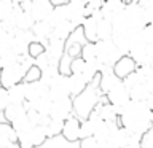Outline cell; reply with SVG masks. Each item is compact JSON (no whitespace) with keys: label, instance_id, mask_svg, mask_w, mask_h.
<instances>
[{"label":"cell","instance_id":"obj_21","mask_svg":"<svg viewBox=\"0 0 153 148\" xmlns=\"http://www.w3.org/2000/svg\"><path fill=\"white\" fill-rule=\"evenodd\" d=\"M100 21L94 19L93 16L86 18V21L83 24V30H85V35H86V40L91 41V43H97L99 38H97V24Z\"/></svg>","mask_w":153,"mask_h":148},{"label":"cell","instance_id":"obj_10","mask_svg":"<svg viewBox=\"0 0 153 148\" xmlns=\"http://www.w3.org/2000/svg\"><path fill=\"white\" fill-rule=\"evenodd\" d=\"M139 69V65H137V62L132 59L131 56H123L121 59H120L117 64H115L113 67V72L117 73L118 78H128L129 75H132V73H136Z\"/></svg>","mask_w":153,"mask_h":148},{"label":"cell","instance_id":"obj_22","mask_svg":"<svg viewBox=\"0 0 153 148\" xmlns=\"http://www.w3.org/2000/svg\"><path fill=\"white\" fill-rule=\"evenodd\" d=\"M88 81L83 75H70V86H72V99L80 95L83 91L88 88Z\"/></svg>","mask_w":153,"mask_h":148},{"label":"cell","instance_id":"obj_34","mask_svg":"<svg viewBox=\"0 0 153 148\" xmlns=\"http://www.w3.org/2000/svg\"><path fill=\"white\" fill-rule=\"evenodd\" d=\"M85 69H86V61L83 57L80 56L74 59V62H72V75H83Z\"/></svg>","mask_w":153,"mask_h":148},{"label":"cell","instance_id":"obj_3","mask_svg":"<svg viewBox=\"0 0 153 148\" xmlns=\"http://www.w3.org/2000/svg\"><path fill=\"white\" fill-rule=\"evenodd\" d=\"M128 21H129V29L132 32H142L145 27L150 26V19H148L147 10L140 5V2H129L126 3L124 10Z\"/></svg>","mask_w":153,"mask_h":148},{"label":"cell","instance_id":"obj_39","mask_svg":"<svg viewBox=\"0 0 153 148\" xmlns=\"http://www.w3.org/2000/svg\"><path fill=\"white\" fill-rule=\"evenodd\" d=\"M80 148H100V145L96 140V137H89V138L80 140Z\"/></svg>","mask_w":153,"mask_h":148},{"label":"cell","instance_id":"obj_32","mask_svg":"<svg viewBox=\"0 0 153 148\" xmlns=\"http://www.w3.org/2000/svg\"><path fill=\"white\" fill-rule=\"evenodd\" d=\"M42 70L38 69L37 65H33L30 67V69L27 70V73H26V78H24L22 83H37V81H40L42 80Z\"/></svg>","mask_w":153,"mask_h":148},{"label":"cell","instance_id":"obj_41","mask_svg":"<svg viewBox=\"0 0 153 148\" xmlns=\"http://www.w3.org/2000/svg\"><path fill=\"white\" fill-rule=\"evenodd\" d=\"M21 148H33V147H29V145H21Z\"/></svg>","mask_w":153,"mask_h":148},{"label":"cell","instance_id":"obj_30","mask_svg":"<svg viewBox=\"0 0 153 148\" xmlns=\"http://www.w3.org/2000/svg\"><path fill=\"white\" fill-rule=\"evenodd\" d=\"M81 57H83L86 62L97 61V48H96V43H91V41L86 43L83 46V50H81Z\"/></svg>","mask_w":153,"mask_h":148},{"label":"cell","instance_id":"obj_4","mask_svg":"<svg viewBox=\"0 0 153 148\" xmlns=\"http://www.w3.org/2000/svg\"><path fill=\"white\" fill-rule=\"evenodd\" d=\"M97 48V61L102 65H110L115 67V64L124 56L120 48L117 46V43L113 40H104V41H97L96 43Z\"/></svg>","mask_w":153,"mask_h":148},{"label":"cell","instance_id":"obj_18","mask_svg":"<svg viewBox=\"0 0 153 148\" xmlns=\"http://www.w3.org/2000/svg\"><path fill=\"white\" fill-rule=\"evenodd\" d=\"M27 116V108L22 105H10V107L2 113V123H16L18 119Z\"/></svg>","mask_w":153,"mask_h":148},{"label":"cell","instance_id":"obj_36","mask_svg":"<svg viewBox=\"0 0 153 148\" xmlns=\"http://www.w3.org/2000/svg\"><path fill=\"white\" fill-rule=\"evenodd\" d=\"M35 65H37L42 72H45V70H48L51 65H54V64L51 62L50 56H48L46 53H45V54H42L40 57H38V59H35Z\"/></svg>","mask_w":153,"mask_h":148},{"label":"cell","instance_id":"obj_16","mask_svg":"<svg viewBox=\"0 0 153 148\" xmlns=\"http://www.w3.org/2000/svg\"><path fill=\"white\" fill-rule=\"evenodd\" d=\"M32 32H33V35H35L37 41H40L42 45L46 48L48 46V40H50V37L53 35L54 29H53V26L48 21H38V22H35Z\"/></svg>","mask_w":153,"mask_h":148},{"label":"cell","instance_id":"obj_29","mask_svg":"<svg viewBox=\"0 0 153 148\" xmlns=\"http://www.w3.org/2000/svg\"><path fill=\"white\" fill-rule=\"evenodd\" d=\"M131 92V99L132 100H148V97H150V89H148V86H147V83H142V84H139V86H136L134 89H131L129 91Z\"/></svg>","mask_w":153,"mask_h":148},{"label":"cell","instance_id":"obj_6","mask_svg":"<svg viewBox=\"0 0 153 148\" xmlns=\"http://www.w3.org/2000/svg\"><path fill=\"white\" fill-rule=\"evenodd\" d=\"M107 99H108V102L112 104L113 107L118 108L120 115H121L123 108L132 100V99H131V92H129V89L126 88V84H124L123 81L117 86V88H113V89L107 94Z\"/></svg>","mask_w":153,"mask_h":148},{"label":"cell","instance_id":"obj_28","mask_svg":"<svg viewBox=\"0 0 153 148\" xmlns=\"http://www.w3.org/2000/svg\"><path fill=\"white\" fill-rule=\"evenodd\" d=\"M64 124H65V121H61V119H51V123L48 124V127H46V135H48V138H54V137L62 135Z\"/></svg>","mask_w":153,"mask_h":148},{"label":"cell","instance_id":"obj_2","mask_svg":"<svg viewBox=\"0 0 153 148\" xmlns=\"http://www.w3.org/2000/svg\"><path fill=\"white\" fill-rule=\"evenodd\" d=\"M99 81H100V75L96 76L88 84V88L74 99V115L81 123L89 119V116L94 113L96 107L99 105L100 99L104 97V94L100 92V88H99Z\"/></svg>","mask_w":153,"mask_h":148},{"label":"cell","instance_id":"obj_26","mask_svg":"<svg viewBox=\"0 0 153 148\" xmlns=\"http://www.w3.org/2000/svg\"><path fill=\"white\" fill-rule=\"evenodd\" d=\"M35 22L37 21L33 19V16L30 13L22 11L16 18V29H19V30H32L33 26H35Z\"/></svg>","mask_w":153,"mask_h":148},{"label":"cell","instance_id":"obj_17","mask_svg":"<svg viewBox=\"0 0 153 148\" xmlns=\"http://www.w3.org/2000/svg\"><path fill=\"white\" fill-rule=\"evenodd\" d=\"M11 143H19L14 127L10 123H0V148H8Z\"/></svg>","mask_w":153,"mask_h":148},{"label":"cell","instance_id":"obj_14","mask_svg":"<svg viewBox=\"0 0 153 148\" xmlns=\"http://www.w3.org/2000/svg\"><path fill=\"white\" fill-rule=\"evenodd\" d=\"M24 88H26L27 102H33V100L50 94V86H46L43 81H37V83H24Z\"/></svg>","mask_w":153,"mask_h":148},{"label":"cell","instance_id":"obj_9","mask_svg":"<svg viewBox=\"0 0 153 148\" xmlns=\"http://www.w3.org/2000/svg\"><path fill=\"white\" fill-rule=\"evenodd\" d=\"M62 137L70 143H78L81 140V121L76 116H72L65 121Z\"/></svg>","mask_w":153,"mask_h":148},{"label":"cell","instance_id":"obj_27","mask_svg":"<svg viewBox=\"0 0 153 148\" xmlns=\"http://www.w3.org/2000/svg\"><path fill=\"white\" fill-rule=\"evenodd\" d=\"M40 148H80V142L78 143H70L62 135H59V137H54V138H48L46 143Z\"/></svg>","mask_w":153,"mask_h":148},{"label":"cell","instance_id":"obj_37","mask_svg":"<svg viewBox=\"0 0 153 148\" xmlns=\"http://www.w3.org/2000/svg\"><path fill=\"white\" fill-rule=\"evenodd\" d=\"M10 105H11V100H10V95H8V89L2 88L0 89V112H5Z\"/></svg>","mask_w":153,"mask_h":148},{"label":"cell","instance_id":"obj_31","mask_svg":"<svg viewBox=\"0 0 153 148\" xmlns=\"http://www.w3.org/2000/svg\"><path fill=\"white\" fill-rule=\"evenodd\" d=\"M123 83L126 84V88L131 91V89H134L136 86H139V84H142V83H145V80H143V76L139 73V69H137V72L136 73H132V75H129L128 78H124L123 80Z\"/></svg>","mask_w":153,"mask_h":148},{"label":"cell","instance_id":"obj_23","mask_svg":"<svg viewBox=\"0 0 153 148\" xmlns=\"http://www.w3.org/2000/svg\"><path fill=\"white\" fill-rule=\"evenodd\" d=\"M129 137H131V132H128L124 127H120L118 131L112 135V138H110L108 147L110 148H123L124 145H126V142L129 140Z\"/></svg>","mask_w":153,"mask_h":148},{"label":"cell","instance_id":"obj_8","mask_svg":"<svg viewBox=\"0 0 153 148\" xmlns=\"http://www.w3.org/2000/svg\"><path fill=\"white\" fill-rule=\"evenodd\" d=\"M121 78H118L117 73L113 72V67L110 65H102V70H100V81H99V88H100V92L104 95H107L113 88L121 83Z\"/></svg>","mask_w":153,"mask_h":148},{"label":"cell","instance_id":"obj_35","mask_svg":"<svg viewBox=\"0 0 153 148\" xmlns=\"http://www.w3.org/2000/svg\"><path fill=\"white\" fill-rule=\"evenodd\" d=\"M139 40H140L142 43H145L147 46L153 45V29L150 26L145 27L140 33H139Z\"/></svg>","mask_w":153,"mask_h":148},{"label":"cell","instance_id":"obj_33","mask_svg":"<svg viewBox=\"0 0 153 148\" xmlns=\"http://www.w3.org/2000/svg\"><path fill=\"white\" fill-rule=\"evenodd\" d=\"M46 53V48L42 45L40 41H33L30 46H29V56L32 57V59H38L42 54H45Z\"/></svg>","mask_w":153,"mask_h":148},{"label":"cell","instance_id":"obj_13","mask_svg":"<svg viewBox=\"0 0 153 148\" xmlns=\"http://www.w3.org/2000/svg\"><path fill=\"white\" fill-rule=\"evenodd\" d=\"M124 10H126V3L121 0H107V2H104V7L100 11H102L104 19L113 22L120 14L124 13Z\"/></svg>","mask_w":153,"mask_h":148},{"label":"cell","instance_id":"obj_12","mask_svg":"<svg viewBox=\"0 0 153 148\" xmlns=\"http://www.w3.org/2000/svg\"><path fill=\"white\" fill-rule=\"evenodd\" d=\"M94 112L97 113L99 116L104 119V121H120V112H118V108L113 107V105L108 102L107 95H104V97L100 99V102H99L97 107H96Z\"/></svg>","mask_w":153,"mask_h":148},{"label":"cell","instance_id":"obj_11","mask_svg":"<svg viewBox=\"0 0 153 148\" xmlns=\"http://www.w3.org/2000/svg\"><path fill=\"white\" fill-rule=\"evenodd\" d=\"M53 11H54V7H53L51 0H33L32 2L30 14L33 16V19H35L37 22L38 21H46Z\"/></svg>","mask_w":153,"mask_h":148},{"label":"cell","instance_id":"obj_25","mask_svg":"<svg viewBox=\"0 0 153 148\" xmlns=\"http://www.w3.org/2000/svg\"><path fill=\"white\" fill-rule=\"evenodd\" d=\"M75 30H76V27L74 26V24H72L70 21H65V22H62L61 26H57V27L54 29L53 35L57 37V38H61V40H64V41H67V40H69V37H70Z\"/></svg>","mask_w":153,"mask_h":148},{"label":"cell","instance_id":"obj_20","mask_svg":"<svg viewBox=\"0 0 153 148\" xmlns=\"http://www.w3.org/2000/svg\"><path fill=\"white\" fill-rule=\"evenodd\" d=\"M8 95L10 100H11V105H22L27 102V95H26V88H24V83H19L16 86L8 89Z\"/></svg>","mask_w":153,"mask_h":148},{"label":"cell","instance_id":"obj_24","mask_svg":"<svg viewBox=\"0 0 153 148\" xmlns=\"http://www.w3.org/2000/svg\"><path fill=\"white\" fill-rule=\"evenodd\" d=\"M97 38H99V41L112 40L113 38V22L112 21L102 19V21L97 24Z\"/></svg>","mask_w":153,"mask_h":148},{"label":"cell","instance_id":"obj_19","mask_svg":"<svg viewBox=\"0 0 153 148\" xmlns=\"http://www.w3.org/2000/svg\"><path fill=\"white\" fill-rule=\"evenodd\" d=\"M53 102H54V100L51 99L50 94L43 95V97L30 102V110H35V112H38V113L48 115V116H50V112H51V108H53ZM30 110H29V112H30Z\"/></svg>","mask_w":153,"mask_h":148},{"label":"cell","instance_id":"obj_7","mask_svg":"<svg viewBox=\"0 0 153 148\" xmlns=\"http://www.w3.org/2000/svg\"><path fill=\"white\" fill-rule=\"evenodd\" d=\"M50 95L53 100L64 99V97H72V86H70V76L57 75L50 86Z\"/></svg>","mask_w":153,"mask_h":148},{"label":"cell","instance_id":"obj_40","mask_svg":"<svg viewBox=\"0 0 153 148\" xmlns=\"http://www.w3.org/2000/svg\"><path fill=\"white\" fill-rule=\"evenodd\" d=\"M142 148H153V126L142 138Z\"/></svg>","mask_w":153,"mask_h":148},{"label":"cell","instance_id":"obj_38","mask_svg":"<svg viewBox=\"0 0 153 148\" xmlns=\"http://www.w3.org/2000/svg\"><path fill=\"white\" fill-rule=\"evenodd\" d=\"M142 138L143 137H139V135H132L129 137V140L126 142V145L123 148H142Z\"/></svg>","mask_w":153,"mask_h":148},{"label":"cell","instance_id":"obj_1","mask_svg":"<svg viewBox=\"0 0 153 148\" xmlns=\"http://www.w3.org/2000/svg\"><path fill=\"white\" fill-rule=\"evenodd\" d=\"M120 124L132 135L143 137L153 126V110L145 100H131L120 115Z\"/></svg>","mask_w":153,"mask_h":148},{"label":"cell","instance_id":"obj_5","mask_svg":"<svg viewBox=\"0 0 153 148\" xmlns=\"http://www.w3.org/2000/svg\"><path fill=\"white\" fill-rule=\"evenodd\" d=\"M75 116L74 115V99L72 97H64L57 99L53 102V108L50 112L51 119H61V121H67L69 118Z\"/></svg>","mask_w":153,"mask_h":148},{"label":"cell","instance_id":"obj_15","mask_svg":"<svg viewBox=\"0 0 153 148\" xmlns=\"http://www.w3.org/2000/svg\"><path fill=\"white\" fill-rule=\"evenodd\" d=\"M129 56L132 57L134 61L137 62L139 67H143V65H150V57H148V46L145 43H142L140 40L137 38V41L134 43L131 53Z\"/></svg>","mask_w":153,"mask_h":148}]
</instances>
